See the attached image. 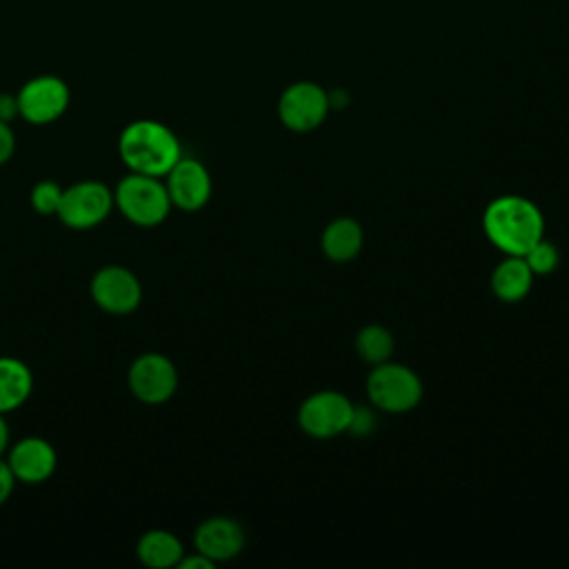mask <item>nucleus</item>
Here are the masks:
<instances>
[{
	"label": "nucleus",
	"instance_id": "f257e3e1",
	"mask_svg": "<svg viewBox=\"0 0 569 569\" xmlns=\"http://www.w3.org/2000/svg\"><path fill=\"white\" fill-rule=\"evenodd\" d=\"M118 153L129 171L164 178L182 158V147L173 129L164 122L138 118L120 131Z\"/></svg>",
	"mask_w": 569,
	"mask_h": 569
},
{
	"label": "nucleus",
	"instance_id": "f03ea898",
	"mask_svg": "<svg viewBox=\"0 0 569 569\" xmlns=\"http://www.w3.org/2000/svg\"><path fill=\"white\" fill-rule=\"evenodd\" d=\"M485 236L507 256H525L542 238L545 218L540 209L522 196H500L482 213Z\"/></svg>",
	"mask_w": 569,
	"mask_h": 569
},
{
	"label": "nucleus",
	"instance_id": "7ed1b4c3",
	"mask_svg": "<svg viewBox=\"0 0 569 569\" xmlns=\"http://www.w3.org/2000/svg\"><path fill=\"white\" fill-rule=\"evenodd\" d=\"M116 209L136 227H158L171 211V198L162 178L129 171L113 187Z\"/></svg>",
	"mask_w": 569,
	"mask_h": 569
},
{
	"label": "nucleus",
	"instance_id": "20e7f679",
	"mask_svg": "<svg viewBox=\"0 0 569 569\" xmlns=\"http://www.w3.org/2000/svg\"><path fill=\"white\" fill-rule=\"evenodd\" d=\"M113 209V189L102 180L87 178L62 187L56 218L73 231H87L102 224Z\"/></svg>",
	"mask_w": 569,
	"mask_h": 569
},
{
	"label": "nucleus",
	"instance_id": "39448f33",
	"mask_svg": "<svg viewBox=\"0 0 569 569\" xmlns=\"http://www.w3.org/2000/svg\"><path fill=\"white\" fill-rule=\"evenodd\" d=\"M367 396L380 411L405 413L420 402L422 382L413 369L387 360L373 365L367 378Z\"/></svg>",
	"mask_w": 569,
	"mask_h": 569
},
{
	"label": "nucleus",
	"instance_id": "423d86ee",
	"mask_svg": "<svg viewBox=\"0 0 569 569\" xmlns=\"http://www.w3.org/2000/svg\"><path fill=\"white\" fill-rule=\"evenodd\" d=\"M18 113L29 124H51L64 116L71 102L69 84L53 73L29 78L16 93Z\"/></svg>",
	"mask_w": 569,
	"mask_h": 569
},
{
	"label": "nucleus",
	"instance_id": "0eeeda50",
	"mask_svg": "<svg viewBox=\"0 0 569 569\" xmlns=\"http://www.w3.org/2000/svg\"><path fill=\"white\" fill-rule=\"evenodd\" d=\"M178 367L158 351H144L133 358L127 373L129 391L144 405H162L178 391Z\"/></svg>",
	"mask_w": 569,
	"mask_h": 569
},
{
	"label": "nucleus",
	"instance_id": "6e6552de",
	"mask_svg": "<svg viewBox=\"0 0 569 569\" xmlns=\"http://www.w3.org/2000/svg\"><path fill=\"white\" fill-rule=\"evenodd\" d=\"M89 293L96 307L111 316H127L142 302V284L124 264L100 267L89 282Z\"/></svg>",
	"mask_w": 569,
	"mask_h": 569
},
{
	"label": "nucleus",
	"instance_id": "1a4fd4ad",
	"mask_svg": "<svg viewBox=\"0 0 569 569\" xmlns=\"http://www.w3.org/2000/svg\"><path fill=\"white\" fill-rule=\"evenodd\" d=\"M329 109V93L311 80L289 84L278 100L280 122L296 133L318 129L325 122Z\"/></svg>",
	"mask_w": 569,
	"mask_h": 569
},
{
	"label": "nucleus",
	"instance_id": "9d476101",
	"mask_svg": "<svg viewBox=\"0 0 569 569\" xmlns=\"http://www.w3.org/2000/svg\"><path fill=\"white\" fill-rule=\"evenodd\" d=\"M353 402L340 391L311 393L298 409V425L311 438H333L349 429Z\"/></svg>",
	"mask_w": 569,
	"mask_h": 569
},
{
	"label": "nucleus",
	"instance_id": "9b49d317",
	"mask_svg": "<svg viewBox=\"0 0 569 569\" xmlns=\"http://www.w3.org/2000/svg\"><path fill=\"white\" fill-rule=\"evenodd\" d=\"M164 187L169 191L171 204L180 211H200L211 198V176L209 169L196 158H180L171 171L164 176Z\"/></svg>",
	"mask_w": 569,
	"mask_h": 569
},
{
	"label": "nucleus",
	"instance_id": "f8f14e48",
	"mask_svg": "<svg viewBox=\"0 0 569 569\" xmlns=\"http://www.w3.org/2000/svg\"><path fill=\"white\" fill-rule=\"evenodd\" d=\"M4 460L16 482H22V485L47 482L58 467V453L53 445L40 436H24L18 442H13L7 449Z\"/></svg>",
	"mask_w": 569,
	"mask_h": 569
},
{
	"label": "nucleus",
	"instance_id": "ddd939ff",
	"mask_svg": "<svg viewBox=\"0 0 569 569\" xmlns=\"http://www.w3.org/2000/svg\"><path fill=\"white\" fill-rule=\"evenodd\" d=\"M193 547L213 562H227L244 549V529L227 516H211L193 531Z\"/></svg>",
	"mask_w": 569,
	"mask_h": 569
},
{
	"label": "nucleus",
	"instance_id": "4468645a",
	"mask_svg": "<svg viewBox=\"0 0 569 569\" xmlns=\"http://www.w3.org/2000/svg\"><path fill=\"white\" fill-rule=\"evenodd\" d=\"M33 391V373L16 356H0V413L20 409Z\"/></svg>",
	"mask_w": 569,
	"mask_h": 569
},
{
	"label": "nucleus",
	"instance_id": "2eb2a0df",
	"mask_svg": "<svg viewBox=\"0 0 569 569\" xmlns=\"http://www.w3.org/2000/svg\"><path fill=\"white\" fill-rule=\"evenodd\" d=\"M136 556L149 569H171L184 556V545L167 529H149L138 538Z\"/></svg>",
	"mask_w": 569,
	"mask_h": 569
},
{
	"label": "nucleus",
	"instance_id": "dca6fc26",
	"mask_svg": "<svg viewBox=\"0 0 569 569\" xmlns=\"http://www.w3.org/2000/svg\"><path fill=\"white\" fill-rule=\"evenodd\" d=\"M362 240V227L353 218H336L325 227L320 249L333 262H349L360 253Z\"/></svg>",
	"mask_w": 569,
	"mask_h": 569
},
{
	"label": "nucleus",
	"instance_id": "f3484780",
	"mask_svg": "<svg viewBox=\"0 0 569 569\" xmlns=\"http://www.w3.org/2000/svg\"><path fill=\"white\" fill-rule=\"evenodd\" d=\"M533 284V271L522 256H507L491 273V289L502 302L522 300Z\"/></svg>",
	"mask_w": 569,
	"mask_h": 569
},
{
	"label": "nucleus",
	"instance_id": "a211bd4d",
	"mask_svg": "<svg viewBox=\"0 0 569 569\" xmlns=\"http://www.w3.org/2000/svg\"><path fill=\"white\" fill-rule=\"evenodd\" d=\"M356 351L369 365L387 362L393 353V336L380 325H367L356 336Z\"/></svg>",
	"mask_w": 569,
	"mask_h": 569
},
{
	"label": "nucleus",
	"instance_id": "6ab92c4d",
	"mask_svg": "<svg viewBox=\"0 0 569 569\" xmlns=\"http://www.w3.org/2000/svg\"><path fill=\"white\" fill-rule=\"evenodd\" d=\"M525 262L529 264V269L533 271V276H547L551 273L558 262H560V253H558V247L545 238H540L538 242H533L527 253L522 256Z\"/></svg>",
	"mask_w": 569,
	"mask_h": 569
},
{
	"label": "nucleus",
	"instance_id": "aec40b11",
	"mask_svg": "<svg viewBox=\"0 0 569 569\" xmlns=\"http://www.w3.org/2000/svg\"><path fill=\"white\" fill-rule=\"evenodd\" d=\"M62 198V187L53 180H40L31 187L29 204L40 216H56Z\"/></svg>",
	"mask_w": 569,
	"mask_h": 569
},
{
	"label": "nucleus",
	"instance_id": "412c9836",
	"mask_svg": "<svg viewBox=\"0 0 569 569\" xmlns=\"http://www.w3.org/2000/svg\"><path fill=\"white\" fill-rule=\"evenodd\" d=\"M376 427V416L369 407H356L353 405V413H351V422L349 429L353 436H369Z\"/></svg>",
	"mask_w": 569,
	"mask_h": 569
},
{
	"label": "nucleus",
	"instance_id": "4be33fe9",
	"mask_svg": "<svg viewBox=\"0 0 569 569\" xmlns=\"http://www.w3.org/2000/svg\"><path fill=\"white\" fill-rule=\"evenodd\" d=\"M13 151H16V133H13V127H11V122L0 120V167L11 160Z\"/></svg>",
	"mask_w": 569,
	"mask_h": 569
},
{
	"label": "nucleus",
	"instance_id": "5701e85b",
	"mask_svg": "<svg viewBox=\"0 0 569 569\" xmlns=\"http://www.w3.org/2000/svg\"><path fill=\"white\" fill-rule=\"evenodd\" d=\"M13 487H16V478H13L7 460L0 456V505H4L11 498Z\"/></svg>",
	"mask_w": 569,
	"mask_h": 569
},
{
	"label": "nucleus",
	"instance_id": "b1692460",
	"mask_svg": "<svg viewBox=\"0 0 569 569\" xmlns=\"http://www.w3.org/2000/svg\"><path fill=\"white\" fill-rule=\"evenodd\" d=\"M180 569H213L216 562L209 560L207 556H202L200 551H193V553H184L178 562Z\"/></svg>",
	"mask_w": 569,
	"mask_h": 569
},
{
	"label": "nucleus",
	"instance_id": "393cba45",
	"mask_svg": "<svg viewBox=\"0 0 569 569\" xmlns=\"http://www.w3.org/2000/svg\"><path fill=\"white\" fill-rule=\"evenodd\" d=\"M16 118H20L16 93H0V120L13 122Z\"/></svg>",
	"mask_w": 569,
	"mask_h": 569
},
{
	"label": "nucleus",
	"instance_id": "a878e982",
	"mask_svg": "<svg viewBox=\"0 0 569 569\" xmlns=\"http://www.w3.org/2000/svg\"><path fill=\"white\" fill-rule=\"evenodd\" d=\"M9 440H11V433H9V425H7V418L4 413H0V456L9 449Z\"/></svg>",
	"mask_w": 569,
	"mask_h": 569
}]
</instances>
